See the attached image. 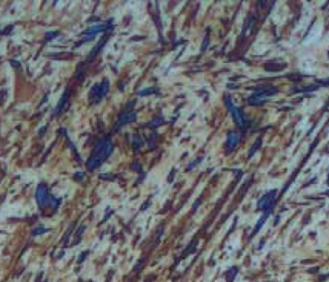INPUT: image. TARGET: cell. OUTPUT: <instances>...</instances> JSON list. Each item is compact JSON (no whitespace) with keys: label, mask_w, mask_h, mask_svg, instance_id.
<instances>
[{"label":"cell","mask_w":329,"mask_h":282,"mask_svg":"<svg viewBox=\"0 0 329 282\" xmlns=\"http://www.w3.org/2000/svg\"><path fill=\"white\" fill-rule=\"evenodd\" d=\"M235 275H237V268L232 267V268H231V270L226 273V281H228V282H232L234 278H235Z\"/></svg>","instance_id":"8fae6325"},{"label":"cell","mask_w":329,"mask_h":282,"mask_svg":"<svg viewBox=\"0 0 329 282\" xmlns=\"http://www.w3.org/2000/svg\"><path fill=\"white\" fill-rule=\"evenodd\" d=\"M240 140H242V133H240V132H237V130L229 132V135H228V141H226V149H228V152L234 150L235 146L240 143Z\"/></svg>","instance_id":"ba28073f"},{"label":"cell","mask_w":329,"mask_h":282,"mask_svg":"<svg viewBox=\"0 0 329 282\" xmlns=\"http://www.w3.org/2000/svg\"><path fill=\"white\" fill-rule=\"evenodd\" d=\"M68 98H69V90H66V92H65V95H63V98H62V100H60V103H59V107L56 109V112H54V115H57V114H59L60 111H63V107L66 106L65 103L68 101Z\"/></svg>","instance_id":"30bf717a"},{"label":"cell","mask_w":329,"mask_h":282,"mask_svg":"<svg viewBox=\"0 0 329 282\" xmlns=\"http://www.w3.org/2000/svg\"><path fill=\"white\" fill-rule=\"evenodd\" d=\"M277 190H271V192L265 193L260 199H259V204H257V208L265 213H269L272 210V207L275 204V199H277Z\"/></svg>","instance_id":"5b68a950"},{"label":"cell","mask_w":329,"mask_h":282,"mask_svg":"<svg viewBox=\"0 0 329 282\" xmlns=\"http://www.w3.org/2000/svg\"><path fill=\"white\" fill-rule=\"evenodd\" d=\"M108 89H109V81L108 80H103L102 83H97L91 87L89 90V103L91 104H97L102 101V98L108 94Z\"/></svg>","instance_id":"3957f363"},{"label":"cell","mask_w":329,"mask_h":282,"mask_svg":"<svg viewBox=\"0 0 329 282\" xmlns=\"http://www.w3.org/2000/svg\"><path fill=\"white\" fill-rule=\"evenodd\" d=\"M35 199H37V204L40 207V210H46V208L56 210L59 207V199H56L49 193V190L45 184H40L37 187V190H35Z\"/></svg>","instance_id":"7a4b0ae2"},{"label":"cell","mask_w":329,"mask_h":282,"mask_svg":"<svg viewBox=\"0 0 329 282\" xmlns=\"http://www.w3.org/2000/svg\"><path fill=\"white\" fill-rule=\"evenodd\" d=\"M275 94H277V89H275V87H271V86L269 87H263L260 90H255L251 97H248V103H249V104H260V103L266 101L269 97H272Z\"/></svg>","instance_id":"277c9868"},{"label":"cell","mask_w":329,"mask_h":282,"mask_svg":"<svg viewBox=\"0 0 329 282\" xmlns=\"http://www.w3.org/2000/svg\"><path fill=\"white\" fill-rule=\"evenodd\" d=\"M134 120H136V112H132L131 107H128L126 111L122 112V115L119 117V121H117V124H115V130H117L120 126L126 124V123H131V121H134Z\"/></svg>","instance_id":"52a82bcc"},{"label":"cell","mask_w":329,"mask_h":282,"mask_svg":"<svg viewBox=\"0 0 329 282\" xmlns=\"http://www.w3.org/2000/svg\"><path fill=\"white\" fill-rule=\"evenodd\" d=\"M112 147H114V146H112V141L108 138V136L102 138V140L94 146L91 157L88 158V161H86V169H88V170L97 169L105 160H108V157L111 155V152H112Z\"/></svg>","instance_id":"6da1fadb"},{"label":"cell","mask_w":329,"mask_h":282,"mask_svg":"<svg viewBox=\"0 0 329 282\" xmlns=\"http://www.w3.org/2000/svg\"><path fill=\"white\" fill-rule=\"evenodd\" d=\"M326 195H328V196H329V192H326Z\"/></svg>","instance_id":"5bb4252c"},{"label":"cell","mask_w":329,"mask_h":282,"mask_svg":"<svg viewBox=\"0 0 329 282\" xmlns=\"http://www.w3.org/2000/svg\"><path fill=\"white\" fill-rule=\"evenodd\" d=\"M268 216H269V213H265V215L262 216V219H260L259 222H257V225H255V230H254V233H257V232H259V230L262 229V225H263V222H265L266 219H268Z\"/></svg>","instance_id":"7c38bea8"},{"label":"cell","mask_w":329,"mask_h":282,"mask_svg":"<svg viewBox=\"0 0 329 282\" xmlns=\"http://www.w3.org/2000/svg\"><path fill=\"white\" fill-rule=\"evenodd\" d=\"M226 106H228V109H229L231 115L234 117L235 123H237L240 127H242V129H245V127H246V118L243 117L242 111H240L238 107H235V106L232 104V101H231V98H229V97H226Z\"/></svg>","instance_id":"8992f818"},{"label":"cell","mask_w":329,"mask_h":282,"mask_svg":"<svg viewBox=\"0 0 329 282\" xmlns=\"http://www.w3.org/2000/svg\"><path fill=\"white\" fill-rule=\"evenodd\" d=\"M259 147H260V140H257V143H255V146H254V147H252V149L249 150V155L252 157V155H254V152H255L257 149H259Z\"/></svg>","instance_id":"4fadbf2b"},{"label":"cell","mask_w":329,"mask_h":282,"mask_svg":"<svg viewBox=\"0 0 329 282\" xmlns=\"http://www.w3.org/2000/svg\"><path fill=\"white\" fill-rule=\"evenodd\" d=\"M111 28V25H97V26H92V28H89L83 35L86 37V40L88 39H92L94 35L97 34V32H102V31H106V29H109Z\"/></svg>","instance_id":"9c48e42d"}]
</instances>
